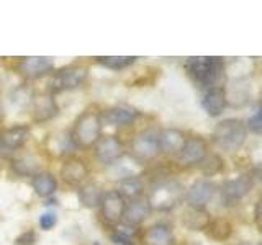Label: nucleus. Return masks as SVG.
Instances as JSON below:
<instances>
[{"label": "nucleus", "instance_id": "obj_34", "mask_svg": "<svg viewBox=\"0 0 262 245\" xmlns=\"http://www.w3.org/2000/svg\"><path fill=\"white\" fill-rule=\"evenodd\" d=\"M254 217H256V223L262 231V198L256 203V208H254Z\"/></svg>", "mask_w": 262, "mask_h": 245}, {"label": "nucleus", "instance_id": "obj_27", "mask_svg": "<svg viewBox=\"0 0 262 245\" xmlns=\"http://www.w3.org/2000/svg\"><path fill=\"white\" fill-rule=\"evenodd\" d=\"M97 62L110 70H125L136 62L135 56H100L95 57Z\"/></svg>", "mask_w": 262, "mask_h": 245}, {"label": "nucleus", "instance_id": "obj_6", "mask_svg": "<svg viewBox=\"0 0 262 245\" xmlns=\"http://www.w3.org/2000/svg\"><path fill=\"white\" fill-rule=\"evenodd\" d=\"M131 154L135 155L138 160H151L156 159L161 152L159 145V131L156 129H144L138 133L133 141H131Z\"/></svg>", "mask_w": 262, "mask_h": 245}, {"label": "nucleus", "instance_id": "obj_4", "mask_svg": "<svg viewBox=\"0 0 262 245\" xmlns=\"http://www.w3.org/2000/svg\"><path fill=\"white\" fill-rule=\"evenodd\" d=\"M184 196V188L172 178H162L156 182L152 190L147 196L151 208L156 211H170L180 203Z\"/></svg>", "mask_w": 262, "mask_h": 245}, {"label": "nucleus", "instance_id": "obj_9", "mask_svg": "<svg viewBox=\"0 0 262 245\" xmlns=\"http://www.w3.org/2000/svg\"><path fill=\"white\" fill-rule=\"evenodd\" d=\"M16 69H18V72L25 79L36 80L51 74V70L54 69V61L46 56H28L21 57Z\"/></svg>", "mask_w": 262, "mask_h": 245}, {"label": "nucleus", "instance_id": "obj_22", "mask_svg": "<svg viewBox=\"0 0 262 245\" xmlns=\"http://www.w3.org/2000/svg\"><path fill=\"white\" fill-rule=\"evenodd\" d=\"M77 196H79V201L82 203V206L94 209L97 206H100L102 198H103V190L100 185L90 182V183H85L79 188Z\"/></svg>", "mask_w": 262, "mask_h": 245}, {"label": "nucleus", "instance_id": "obj_26", "mask_svg": "<svg viewBox=\"0 0 262 245\" xmlns=\"http://www.w3.org/2000/svg\"><path fill=\"white\" fill-rule=\"evenodd\" d=\"M144 191V183L139 180L138 177H128V178H123L121 183H120V190L118 193L123 196V198H128L131 200H136V198H141Z\"/></svg>", "mask_w": 262, "mask_h": 245}, {"label": "nucleus", "instance_id": "obj_17", "mask_svg": "<svg viewBox=\"0 0 262 245\" xmlns=\"http://www.w3.org/2000/svg\"><path fill=\"white\" fill-rule=\"evenodd\" d=\"M139 111L128 105H115L103 113V119L113 126H129L138 119Z\"/></svg>", "mask_w": 262, "mask_h": 245}, {"label": "nucleus", "instance_id": "obj_7", "mask_svg": "<svg viewBox=\"0 0 262 245\" xmlns=\"http://www.w3.org/2000/svg\"><path fill=\"white\" fill-rule=\"evenodd\" d=\"M94 147H95L97 160L106 167H112L115 163H118V160L123 157V154H125L123 142L120 141V137L115 134L100 137V141H98Z\"/></svg>", "mask_w": 262, "mask_h": 245}, {"label": "nucleus", "instance_id": "obj_18", "mask_svg": "<svg viewBox=\"0 0 262 245\" xmlns=\"http://www.w3.org/2000/svg\"><path fill=\"white\" fill-rule=\"evenodd\" d=\"M202 106L210 116H220L226 108V92L223 87H213L205 92L202 98Z\"/></svg>", "mask_w": 262, "mask_h": 245}, {"label": "nucleus", "instance_id": "obj_33", "mask_svg": "<svg viewBox=\"0 0 262 245\" xmlns=\"http://www.w3.org/2000/svg\"><path fill=\"white\" fill-rule=\"evenodd\" d=\"M36 243V234L35 231H27L15 239V245H35Z\"/></svg>", "mask_w": 262, "mask_h": 245}, {"label": "nucleus", "instance_id": "obj_36", "mask_svg": "<svg viewBox=\"0 0 262 245\" xmlns=\"http://www.w3.org/2000/svg\"><path fill=\"white\" fill-rule=\"evenodd\" d=\"M259 245H262V242H260V243H259Z\"/></svg>", "mask_w": 262, "mask_h": 245}, {"label": "nucleus", "instance_id": "obj_1", "mask_svg": "<svg viewBox=\"0 0 262 245\" xmlns=\"http://www.w3.org/2000/svg\"><path fill=\"white\" fill-rule=\"evenodd\" d=\"M185 70L196 85L213 88L223 76L225 62L221 57H188L185 61Z\"/></svg>", "mask_w": 262, "mask_h": 245}, {"label": "nucleus", "instance_id": "obj_3", "mask_svg": "<svg viewBox=\"0 0 262 245\" xmlns=\"http://www.w3.org/2000/svg\"><path fill=\"white\" fill-rule=\"evenodd\" d=\"M246 136H248V126H246L244 121L236 118L223 119L213 129V142L220 149L228 152L241 149V145L246 141Z\"/></svg>", "mask_w": 262, "mask_h": 245}, {"label": "nucleus", "instance_id": "obj_21", "mask_svg": "<svg viewBox=\"0 0 262 245\" xmlns=\"http://www.w3.org/2000/svg\"><path fill=\"white\" fill-rule=\"evenodd\" d=\"M31 186L41 198H49L57 190V180L51 172H39L31 180Z\"/></svg>", "mask_w": 262, "mask_h": 245}, {"label": "nucleus", "instance_id": "obj_19", "mask_svg": "<svg viewBox=\"0 0 262 245\" xmlns=\"http://www.w3.org/2000/svg\"><path fill=\"white\" fill-rule=\"evenodd\" d=\"M146 245H176V237L170 226L166 223H156L146 231Z\"/></svg>", "mask_w": 262, "mask_h": 245}, {"label": "nucleus", "instance_id": "obj_13", "mask_svg": "<svg viewBox=\"0 0 262 245\" xmlns=\"http://www.w3.org/2000/svg\"><path fill=\"white\" fill-rule=\"evenodd\" d=\"M30 137V128L27 125H15L0 133V151L13 152L27 144Z\"/></svg>", "mask_w": 262, "mask_h": 245}, {"label": "nucleus", "instance_id": "obj_31", "mask_svg": "<svg viewBox=\"0 0 262 245\" xmlns=\"http://www.w3.org/2000/svg\"><path fill=\"white\" fill-rule=\"evenodd\" d=\"M110 240L113 243H117V245H135L133 239H131V235L126 234L125 231H120V229H117V231H113L110 234Z\"/></svg>", "mask_w": 262, "mask_h": 245}, {"label": "nucleus", "instance_id": "obj_14", "mask_svg": "<svg viewBox=\"0 0 262 245\" xmlns=\"http://www.w3.org/2000/svg\"><path fill=\"white\" fill-rule=\"evenodd\" d=\"M213 194H215V185L207 180H199L195 182L185 193V200L188 203V208H199L203 209Z\"/></svg>", "mask_w": 262, "mask_h": 245}, {"label": "nucleus", "instance_id": "obj_35", "mask_svg": "<svg viewBox=\"0 0 262 245\" xmlns=\"http://www.w3.org/2000/svg\"><path fill=\"white\" fill-rule=\"evenodd\" d=\"M4 119V106H2V103H0V121Z\"/></svg>", "mask_w": 262, "mask_h": 245}, {"label": "nucleus", "instance_id": "obj_15", "mask_svg": "<svg viewBox=\"0 0 262 245\" xmlns=\"http://www.w3.org/2000/svg\"><path fill=\"white\" fill-rule=\"evenodd\" d=\"M87 175H89V168L85 165V162L77 157L68 159L61 167V178L69 186H77L80 183H84Z\"/></svg>", "mask_w": 262, "mask_h": 245}, {"label": "nucleus", "instance_id": "obj_20", "mask_svg": "<svg viewBox=\"0 0 262 245\" xmlns=\"http://www.w3.org/2000/svg\"><path fill=\"white\" fill-rule=\"evenodd\" d=\"M185 134L182 131L174 129V128H167L159 131V145H161V152H167V154H179L180 149L185 144Z\"/></svg>", "mask_w": 262, "mask_h": 245}, {"label": "nucleus", "instance_id": "obj_32", "mask_svg": "<svg viewBox=\"0 0 262 245\" xmlns=\"http://www.w3.org/2000/svg\"><path fill=\"white\" fill-rule=\"evenodd\" d=\"M56 223H57V216L54 211H46L39 217V226L41 229H45V231H51L56 226Z\"/></svg>", "mask_w": 262, "mask_h": 245}, {"label": "nucleus", "instance_id": "obj_12", "mask_svg": "<svg viewBox=\"0 0 262 245\" xmlns=\"http://www.w3.org/2000/svg\"><path fill=\"white\" fill-rule=\"evenodd\" d=\"M254 180L251 175H243L228 182L221 186V200L226 204H236L252 190Z\"/></svg>", "mask_w": 262, "mask_h": 245}, {"label": "nucleus", "instance_id": "obj_10", "mask_svg": "<svg viewBox=\"0 0 262 245\" xmlns=\"http://www.w3.org/2000/svg\"><path fill=\"white\" fill-rule=\"evenodd\" d=\"M126 200L118 193V190H112L103 193V198L100 203V212L103 223L115 226L120 220H123V212H125Z\"/></svg>", "mask_w": 262, "mask_h": 245}, {"label": "nucleus", "instance_id": "obj_28", "mask_svg": "<svg viewBox=\"0 0 262 245\" xmlns=\"http://www.w3.org/2000/svg\"><path fill=\"white\" fill-rule=\"evenodd\" d=\"M53 142H54V145L51 147V149L57 151V155L68 154L74 149V147H76V144H74L72 137H71V133H59L57 136L53 137Z\"/></svg>", "mask_w": 262, "mask_h": 245}, {"label": "nucleus", "instance_id": "obj_30", "mask_svg": "<svg viewBox=\"0 0 262 245\" xmlns=\"http://www.w3.org/2000/svg\"><path fill=\"white\" fill-rule=\"evenodd\" d=\"M246 126H248L252 133H262V103L259 105L257 111L252 114V116L248 119V122H246Z\"/></svg>", "mask_w": 262, "mask_h": 245}, {"label": "nucleus", "instance_id": "obj_24", "mask_svg": "<svg viewBox=\"0 0 262 245\" xmlns=\"http://www.w3.org/2000/svg\"><path fill=\"white\" fill-rule=\"evenodd\" d=\"M39 168L41 162L36 157H33V155H23V157L12 160V170L16 175L35 177L36 174H39Z\"/></svg>", "mask_w": 262, "mask_h": 245}, {"label": "nucleus", "instance_id": "obj_23", "mask_svg": "<svg viewBox=\"0 0 262 245\" xmlns=\"http://www.w3.org/2000/svg\"><path fill=\"white\" fill-rule=\"evenodd\" d=\"M210 223V214L205 209L188 208L182 214V224L190 231H205Z\"/></svg>", "mask_w": 262, "mask_h": 245}, {"label": "nucleus", "instance_id": "obj_25", "mask_svg": "<svg viewBox=\"0 0 262 245\" xmlns=\"http://www.w3.org/2000/svg\"><path fill=\"white\" fill-rule=\"evenodd\" d=\"M205 231H207V235L210 239L216 242H223L229 239V235L233 232V226L229 224V220L223 217H216V219H210V223L205 227Z\"/></svg>", "mask_w": 262, "mask_h": 245}, {"label": "nucleus", "instance_id": "obj_16", "mask_svg": "<svg viewBox=\"0 0 262 245\" xmlns=\"http://www.w3.org/2000/svg\"><path fill=\"white\" fill-rule=\"evenodd\" d=\"M152 208L147 198H136L126 203L125 212H123V220H126V224L129 226H139L151 216Z\"/></svg>", "mask_w": 262, "mask_h": 245}, {"label": "nucleus", "instance_id": "obj_5", "mask_svg": "<svg viewBox=\"0 0 262 245\" xmlns=\"http://www.w3.org/2000/svg\"><path fill=\"white\" fill-rule=\"evenodd\" d=\"M89 77V69L85 65H66L57 72H53L51 79L48 82V90L51 93H61L68 90L79 88Z\"/></svg>", "mask_w": 262, "mask_h": 245}, {"label": "nucleus", "instance_id": "obj_2", "mask_svg": "<svg viewBox=\"0 0 262 245\" xmlns=\"http://www.w3.org/2000/svg\"><path fill=\"white\" fill-rule=\"evenodd\" d=\"M71 137L76 147L80 149H89L94 147L102 137V116L100 113L87 110L80 113L77 119L74 121L71 129Z\"/></svg>", "mask_w": 262, "mask_h": 245}, {"label": "nucleus", "instance_id": "obj_11", "mask_svg": "<svg viewBox=\"0 0 262 245\" xmlns=\"http://www.w3.org/2000/svg\"><path fill=\"white\" fill-rule=\"evenodd\" d=\"M31 118L35 122H46L51 121L59 113V106H57L56 98L51 93H38L33 95L30 103Z\"/></svg>", "mask_w": 262, "mask_h": 245}, {"label": "nucleus", "instance_id": "obj_8", "mask_svg": "<svg viewBox=\"0 0 262 245\" xmlns=\"http://www.w3.org/2000/svg\"><path fill=\"white\" fill-rule=\"evenodd\" d=\"M208 144L200 136H192L185 139L184 147L177 154V162L182 167H192L196 163H202V160L207 157Z\"/></svg>", "mask_w": 262, "mask_h": 245}, {"label": "nucleus", "instance_id": "obj_29", "mask_svg": "<svg viewBox=\"0 0 262 245\" xmlns=\"http://www.w3.org/2000/svg\"><path fill=\"white\" fill-rule=\"evenodd\" d=\"M200 168L205 175H215L218 174V172H221V168H223V160H221L220 155L216 154H207V157H205L200 163Z\"/></svg>", "mask_w": 262, "mask_h": 245}]
</instances>
